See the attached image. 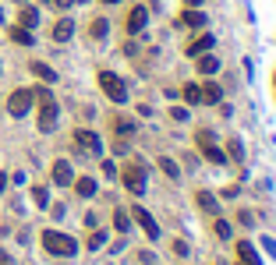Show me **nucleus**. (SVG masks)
<instances>
[{"label":"nucleus","instance_id":"f257e3e1","mask_svg":"<svg viewBox=\"0 0 276 265\" xmlns=\"http://www.w3.org/2000/svg\"><path fill=\"white\" fill-rule=\"evenodd\" d=\"M32 96L39 99V131H53V128H57V117H61V110H57L53 96H50L46 89H36Z\"/></svg>","mask_w":276,"mask_h":265},{"label":"nucleus","instance_id":"f03ea898","mask_svg":"<svg viewBox=\"0 0 276 265\" xmlns=\"http://www.w3.org/2000/svg\"><path fill=\"white\" fill-rule=\"evenodd\" d=\"M43 248H46L50 255H57V258H71V255L78 251L74 237H68V233H57V230H46V233H43Z\"/></svg>","mask_w":276,"mask_h":265},{"label":"nucleus","instance_id":"7ed1b4c3","mask_svg":"<svg viewBox=\"0 0 276 265\" xmlns=\"http://www.w3.org/2000/svg\"><path fill=\"white\" fill-rule=\"evenodd\" d=\"M99 89L106 92V99H114V103H128V85H124L114 71H99Z\"/></svg>","mask_w":276,"mask_h":265},{"label":"nucleus","instance_id":"20e7f679","mask_svg":"<svg viewBox=\"0 0 276 265\" xmlns=\"http://www.w3.org/2000/svg\"><path fill=\"white\" fill-rule=\"evenodd\" d=\"M195 141H199V149H202V156H206L209 163H216V166H223V163H227V152H223V149L216 145V138H212L206 128L195 134Z\"/></svg>","mask_w":276,"mask_h":265},{"label":"nucleus","instance_id":"39448f33","mask_svg":"<svg viewBox=\"0 0 276 265\" xmlns=\"http://www.w3.org/2000/svg\"><path fill=\"white\" fill-rule=\"evenodd\" d=\"M32 103H36L32 89H18V92H11V99H7V113H11V117H25V113L32 110Z\"/></svg>","mask_w":276,"mask_h":265},{"label":"nucleus","instance_id":"423d86ee","mask_svg":"<svg viewBox=\"0 0 276 265\" xmlns=\"http://www.w3.org/2000/svg\"><path fill=\"white\" fill-rule=\"evenodd\" d=\"M121 181H124V188H128L131 195H145V166L128 163V166H124V173H121Z\"/></svg>","mask_w":276,"mask_h":265},{"label":"nucleus","instance_id":"0eeeda50","mask_svg":"<svg viewBox=\"0 0 276 265\" xmlns=\"http://www.w3.org/2000/svg\"><path fill=\"white\" fill-rule=\"evenodd\" d=\"M74 145H78L81 152H92V156H99V149H103L99 134H96V131H85V128H78V131H74Z\"/></svg>","mask_w":276,"mask_h":265},{"label":"nucleus","instance_id":"6e6552de","mask_svg":"<svg viewBox=\"0 0 276 265\" xmlns=\"http://www.w3.org/2000/svg\"><path fill=\"white\" fill-rule=\"evenodd\" d=\"M212 46H216L212 32H202L195 43H188V50H184V53H188V57H202V53H209V50H212Z\"/></svg>","mask_w":276,"mask_h":265},{"label":"nucleus","instance_id":"1a4fd4ad","mask_svg":"<svg viewBox=\"0 0 276 265\" xmlns=\"http://www.w3.org/2000/svg\"><path fill=\"white\" fill-rule=\"evenodd\" d=\"M145 21H149V11H145L142 4H138V7H131V11H128V32H131V36H138V32L145 28Z\"/></svg>","mask_w":276,"mask_h":265},{"label":"nucleus","instance_id":"9d476101","mask_svg":"<svg viewBox=\"0 0 276 265\" xmlns=\"http://www.w3.org/2000/svg\"><path fill=\"white\" fill-rule=\"evenodd\" d=\"M131 216H135L138 223H142V230H145V233H149V237H152V241H156V237H159V226H156V219H152V216H149V212H145V209H131Z\"/></svg>","mask_w":276,"mask_h":265},{"label":"nucleus","instance_id":"9b49d317","mask_svg":"<svg viewBox=\"0 0 276 265\" xmlns=\"http://www.w3.org/2000/svg\"><path fill=\"white\" fill-rule=\"evenodd\" d=\"M71 36H74V21H71V18H61V21L53 25V43H68Z\"/></svg>","mask_w":276,"mask_h":265},{"label":"nucleus","instance_id":"f8f14e48","mask_svg":"<svg viewBox=\"0 0 276 265\" xmlns=\"http://www.w3.org/2000/svg\"><path fill=\"white\" fill-rule=\"evenodd\" d=\"M53 181H57L61 188H68L71 181H74V173H71V163H64V159H57V163H53Z\"/></svg>","mask_w":276,"mask_h":265},{"label":"nucleus","instance_id":"ddd939ff","mask_svg":"<svg viewBox=\"0 0 276 265\" xmlns=\"http://www.w3.org/2000/svg\"><path fill=\"white\" fill-rule=\"evenodd\" d=\"M237 265H259V255H255V248L248 241L237 244Z\"/></svg>","mask_w":276,"mask_h":265},{"label":"nucleus","instance_id":"4468645a","mask_svg":"<svg viewBox=\"0 0 276 265\" xmlns=\"http://www.w3.org/2000/svg\"><path fill=\"white\" fill-rule=\"evenodd\" d=\"M181 25H184V28H202V25H206V14H202V11H184V14H181Z\"/></svg>","mask_w":276,"mask_h":265},{"label":"nucleus","instance_id":"2eb2a0df","mask_svg":"<svg viewBox=\"0 0 276 265\" xmlns=\"http://www.w3.org/2000/svg\"><path fill=\"white\" fill-rule=\"evenodd\" d=\"M74 191H78L81 198H92V195H96V181H92V177H78V181H74Z\"/></svg>","mask_w":276,"mask_h":265},{"label":"nucleus","instance_id":"dca6fc26","mask_svg":"<svg viewBox=\"0 0 276 265\" xmlns=\"http://www.w3.org/2000/svg\"><path fill=\"white\" fill-rule=\"evenodd\" d=\"M195 198H199V209H202V212H209V216H216V209H219V201L212 198L209 191H199Z\"/></svg>","mask_w":276,"mask_h":265},{"label":"nucleus","instance_id":"f3484780","mask_svg":"<svg viewBox=\"0 0 276 265\" xmlns=\"http://www.w3.org/2000/svg\"><path fill=\"white\" fill-rule=\"evenodd\" d=\"M36 21H39V11H36V7H21V14H18V25H21V28H32Z\"/></svg>","mask_w":276,"mask_h":265},{"label":"nucleus","instance_id":"a211bd4d","mask_svg":"<svg viewBox=\"0 0 276 265\" xmlns=\"http://www.w3.org/2000/svg\"><path fill=\"white\" fill-rule=\"evenodd\" d=\"M32 74H36V78H43V81H57V71H53V67H46V64H39V61H32Z\"/></svg>","mask_w":276,"mask_h":265},{"label":"nucleus","instance_id":"6ab92c4d","mask_svg":"<svg viewBox=\"0 0 276 265\" xmlns=\"http://www.w3.org/2000/svg\"><path fill=\"white\" fill-rule=\"evenodd\" d=\"M199 71H202V74H216V71H219V57H212V53L199 57Z\"/></svg>","mask_w":276,"mask_h":265},{"label":"nucleus","instance_id":"aec40b11","mask_svg":"<svg viewBox=\"0 0 276 265\" xmlns=\"http://www.w3.org/2000/svg\"><path fill=\"white\" fill-rule=\"evenodd\" d=\"M159 170H163L170 181H177V177H181V170H177V163H174L170 156H163V159H159Z\"/></svg>","mask_w":276,"mask_h":265},{"label":"nucleus","instance_id":"412c9836","mask_svg":"<svg viewBox=\"0 0 276 265\" xmlns=\"http://www.w3.org/2000/svg\"><path fill=\"white\" fill-rule=\"evenodd\" d=\"M11 39H14V43H21V46H32V32H29V28H21V25H18V28H11Z\"/></svg>","mask_w":276,"mask_h":265},{"label":"nucleus","instance_id":"4be33fe9","mask_svg":"<svg viewBox=\"0 0 276 265\" xmlns=\"http://www.w3.org/2000/svg\"><path fill=\"white\" fill-rule=\"evenodd\" d=\"M114 226H117L121 233H128V230H131V219H128V212H124V209H117V212H114Z\"/></svg>","mask_w":276,"mask_h":265},{"label":"nucleus","instance_id":"5701e85b","mask_svg":"<svg viewBox=\"0 0 276 265\" xmlns=\"http://www.w3.org/2000/svg\"><path fill=\"white\" fill-rule=\"evenodd\" d=\"M219 96H223V92H219V85H212V81L202 89V103H219Z\"/></svg>","mask_w":276,"mask_h":265},{"label":"nucleus","instance_id":"b1692460","mask_svg":"<svg viewBox=\"0 0 276 265\" xmlns=\"http://www.w3.org/2000/svg\"><path fill=\"white\" fill-rule=\"evenodd\" d=\"M114 131H117V134H135V121H124V117H117V121H114Z\"/></svg>","mask_w":276,"mask_h":265},{"label":"nucleus","instance_id":"393cba45","mask_svg":"<svg viewBox=\"0 0 276 265\" xmlns=\"http://www.w3.org/2000/svg\"><path fill=\"white\" fill-rule=\"evenodd\" d=\"M32 201H36L39 209H46V205H50V195H46V188H32Z\"/></svg>","mask_w":276,"mask_h":265},{"label":"nucleus","instance_id":"a878e982","mask_svg":"<svg viewBox=\"0 0 276 265\" xmlns=\"http://www.w3.org/2000/svg\"><path fill=\"white\" fill-rule=\"evenodd\" d=\"M106 28H110V25H106V18H96V21H92V39H103V36H106Z\"/></svg>","mask_w":276,"mask_h":265},{"label":"nucleus","instance_id":"bb28decb","mask_svg":"<svg viewBox=\"0 0 276 265\" xmlns=\"http://www.w3.org/2000/svg\"><path fill=\"white\" fill-rule=\"evenodd\" d=\"M184 99L188 103H202V89L199 85H184Z\"/></svg>","mask_w":276,"mask_h":265},{"label":"nucleus","instance_id":"cd10ccee","mask_svg":"<svg viewBox=\"0 0 276 265\" xmlns=\"http://www.w3.org/2000/svg\"><path fill=\"white\" fill-rule=\"evenodd\" d=\"M103 244H106V233H103V230H96V233L89 237V248H92V251H99Z\"/></svg>","mask_w":276,"mask_h":265},{"label":"nucleus","instance_id":"c85d7f7f","mask_svg":"<svg viewBox=\"0 0 276 265\" xmlns=\"http://www.w3.org/2000/svg\"><path fill=\"white\" fill-rule=\"evenodd\" d=\"M170 117H174V121H188V110H184V106H174Z\"/></svg>","mask_w":276,"mask_h":265},{"label":"nucleus","instance_id":"c756f323","mask_svg":"<svg viewBox=\"0 0 276 265\" xmlns=\"http://www.w3.org/2000/svg\"><path fill=\"white\" fill-rule=\"evenodd\" d=\"M230 156H234V159H244V149H241V141H230Z\"/></svg>","mask_w":276,"mask_h":265},{"label":"nucleus","instance_id":"7c9ffc66","mask_svg":"<svg viewBox=\"0 0 276 265\" xmlns=\"http://www.w3.org/2000/svg\"><path fill=\"white\" fill-rule=\"evenodd\" d=\"M216 233H219V237H223V241H227V237H230V226H227V223H223V219H216Z\"/></svg>","mask_w":276,"mask_h":265},{"label":"nucleus","instance_id":"2f4dec72","mask_svg":"<svg viewBox=\"0 0 276 265\" xmlns=\"http://www.w3.org/2000/svg\"><path fill=\"white\" fill-rule=\"evenodd\" d=\"M174 251H177V255L184 258V255H188V244H184V241H174Z\"/></svg>","mask_w":276,"mask_h":265},{"label":"nucleus","instance_id":"473e14b6","mask_svg":"<svg viewBox=\"0 0 276 265\" xmlns=\"http://www.w3.org/2000/svg\"><path fill=\"white\" fill-rule=\"evenodd\" d=\"M4 188H7V173H0V195H4Z\"/></svg>","mask_w":276,"mask_h":265},{"label":"nucleus","instance_id":"72a5a7b5","mask_svg":"<svg viewBox=\"0 0 276 265\" xmlns=\"http://www.w3.org/2000/svg\"><path fill=\"white\" fill-rule=\"evenodd\" d=\"M53 4H57V7H71L74 0H53Z\"/></svg>","mask_w":276,"mask_h":265},{"label":"nucleus","instance_id":"f704fd0d","mask_svg":"<svg viewBox=\"0 0 276 265\" xmlns=\"http://www.w3.org/2000/svg\"><path fill=\"white\" fill-rule=\"evenodd\" d=\"M103 4H117V0H103Z\"/></svg>","mask_w":276,"mask_h":265}]
</instances>
